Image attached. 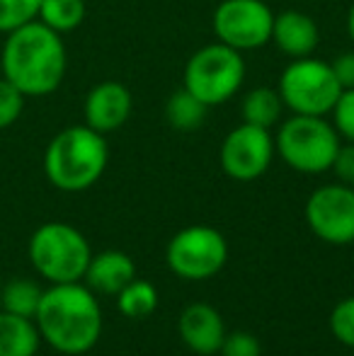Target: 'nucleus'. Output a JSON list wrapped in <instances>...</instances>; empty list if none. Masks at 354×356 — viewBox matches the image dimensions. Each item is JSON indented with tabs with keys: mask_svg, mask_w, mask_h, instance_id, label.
I'll return each mask as SVG.
<instances>
[{
	"mask_svg": "<svg viewBox=\"0 0 354 356\" xmlns=\"http://www.w3.org/2000/svg\"><path fill=\"white\" fill-rule=\"evenodd\" d=\"M3 78L10 80L24 97H44L58 90L66 75V47L61 34L39 19L8 34L0 54Z\"/></svg>",
	"mask_w": 354,
	"mask_h": 356,
	"instance_id": "obj_1",
	"label": "nucleus"
},
{
	"mask_svg": "<svg viewBox=\"0 0 354 356\" xmlns=\"http://www.w3.org/2000/svg\"><path fill=\"white\" fill-rule=\"evenodd\" d=\"M34 323L49 347L68 356L90 352L102 337V308L95 291L81 282L44 291Z\"/></svg>",
	"mask_w": 354,
	"mask_h": 356,
	"instance_id": "obj_2",
	"label": "nucleus"
},
{
	"mask_svg": "<svg viewBox=\"0 0 354 356\" xmlns=\"http://www.w3.org/2000/svg\"><path fill=\"white\" fill-rule=\"evenodd\" d=\"M109 148L104 134L88 124L68 127L51 138L44 153L47 179L61 192H86L107 170Z\"/></svg>",
	"mask_w": 354,
	"mask_h": 356,
	"instance_id": "obj_3",
	"label": "nucleus"
},
{
	"mask_svg": "<svg viewBox=\"0 0 354 356\" xmlns=\"http://www.w3.org/2000/svg\"><path fill=\"white\" fill-rule=\"evenodd\" d=\"M90 259L86 235L68 223H44L29 240V262L51 284L83 282Z\"/></svg>",
	"mask_w": 354,
	"mask_h": 356,
	"instance_id": "obj_4",
	"label": "nucleus"
},
{
	"mask_svg": "<svg viewBox=\"0 0 354 356\" xmlns=\"http://www.w3.org/2000/svg\"><path fill=\"white\" fill-rule=\"evenodd\" d=\"M274 148L291 170L318 175L332 168V160L340 148V134L323 117L293 114L279 127Z\"/></svg>",
	"mask_w": 354,
	"mask_h": 356,
	"instance_id": "obj_5",
	"label": "nucleus"
},
{
	"mask_svg": "<svg viewBox=\"0 0 354 356\" xmlns=\"http://www.w3.org/2000/svg\"><path fill=\"white\" fill-rule=\"evenodd\" d=\"M246 78V61L241 51L216 42L192 54L184 66V88L207 107L231 99Z\"/></svg>",
	"mask_w": 354,
	"mask_h": 356,
	"instance_id": "obj_6",
	"label": "nucleus"
},
{
	"mask_svg": "<svg viewBox=\"0 0 354 356\" xmlns=\"http://www.w3.org/2000/svg\"><path fill=\"white\" fill-rule=\"evenodd\" d=\"M279 97L293 114L325 117L332 112L342 88L330 63L316 58H293L279 78Z\"/></svg>",
	"mask_w": 354,
	"mask_h": 356,
	"instance_id": "obj_7",
	"label": "nucleus"
},
{
	"mask_svg": "<svg viewBox=\"0 0 354 356\" xmlns=\"http://www.w3.org/2000/svg\"><path fill=\"white\" fill-rule=\"evenodd\" d=\"M166 259L175 277L187 282H204L216 277L226 267L228 243L221 230L211 225H189L172 235Z\"/></svg>",
	"mask_w": 354,
	"mask_h": 356,
	"instance_id": "obj_8",
	"label": "nucleus"
},
{
	"mask_svg": "<svg viewBox=\"0 0 354 356\" xmlns=\"http://www.w3.org/2000/svg\"><path fill=\"white\" fill-rule=\"evenodd\" d=\"M274 13L262 0H223L214 13V34L236 51H252L272 39Z\"/></svg>",
	"mask_w": 354,
	"mask_h": 356,
	"instance_id": "obj_9",
	"label": "nucleus"
},
{
	"mask_svg": "<svg viewBox=\"0 0 354 356\" xmlns=\"http://www.w3.org/2000/svg\"><path fill=\"white\" fill-rule=\"evenodd\" d=\"M306 223L328 245L354 243V187L342 182L318 187L306 202Z\"/></svg>",
	"mask_w": 354,
	"mask_h": 356,
	"instance_id": "obj_10",
	"label": "nucleus"
},
{
	"mask_svg": "<svg viewBox=\"0 0 354 356\" xmlns=\"http://www.w3.org/2000/svg\"><path fill=\"white\" fill-rule=\"evenodd\" d=\"M274 138L269 129L243 122L221 143V168L231 179L252 182L269 170L274 158Z\"/></svg>",
	"mask_w": 354,
	"mask_h": 356,
	"instance_id": "obj_11",
	"label": "nucleus"
},
{
	"mask_svg": "<svg viewBox=\"0 0 354 356\" xmlns=\"http://www.w3.org/2000/svg\"><path fill=\"white\" fill-rule=\"evenodd\" d=\"M131 107L134 99L129 88H124L117 80H104L88 92L83 114L90 129H95L97 134H109L129 122Z\"/></svg>",
	"mask_w": 354,
	"mask_h": 356,
	"instance_id": "obj_12",
	"label": "nucleus"
},
{
	"mask_svg": "<svg viewBox=\"0 0 354 356\" xmlns=\"http://www.w3.org/2000/svg\"><path fill=\"white\" fill-rule=\"evenodd\" d=\"M177 332L182 342L187 344V349H192L194 354L211 356L218 354L223 339H226V325H223L221 313L214 305L189 303L179 313Z\"/></svg>",
	"mask_w": 354,
	"mask_h": 356,
	"instance_id": "obj_13",
	"label": "nucleus"
},
{
	"mask_svg": "<svg viewBox=\"0 0 354 356\" xmlns=\"http://www.w3.org/2000/svg\"><path fill=\"white\" fill-rule=\"evenodd\" d=\"M318 24L313 22L311 15L298 13V10H287L282 15H274L272 24V39L279 47V51H284L291 58H306L316 51L318 47Z\"/></svg>",
	"mask_w": 354,
	"mask_h": 356,
	"instance_id": "obj_14",
	"label": "nucleus"
},
{
	"mask_svg": "<svg viewBox=\"0 0 354 356\" xmlns=\"http://www.w3.org/2000/svg\"><path fill=\"white\" fill-rule=\"evenodd\" d=\"M83 279L88 282V289L97 291V293L117 296L124 286L136 279V264L129 254L119 252V250H107V252L92 254Z\"/></svg>",
	"mask_w": 354,
	"mask_h": 356,
	"instance_id": "obj_15",
	"label": "nucleus"
},
{
	"mask_svg": "<svg viewBox=\"0 0 354 356\" xmlns=\"http://www.w3.org/2000/svg\"><path fill=\"white\" fill-rule=\"evenodd\" d=\"M42 334L32 318L3 310L0 313V356H34Z\"/></svg>",
	"mask_w": 354,
	"mask_h": 356,
	"instance_id": "obj_16",
	"label": "nucleus"
},
{
	"mask_svg": "<svg viewBox=\"0 0 354 356\" xmlns=\"http://www.w3.org/2000/svg\"><path fill=\"white\" fill-rule=\"evenodd\" d=\"M207 104L194 97L187 88L175 90L166 104V119L175 131H197L207 119Z\"/></svg>",
	"mask_w": 354,
	"mask_h": 356,
	"instance_id": "obj_17",
	"label": "nucleus"
},
{
	"mask_svg": "<svg viewBox=\"0 0 354 356\" xmlns=\"http://www.w3.org/2000/svg\"><path fill=\"white\" fill-rule=\"evenodd\" d=\"M282 97H279L277 90L272 88H255L243 97V119L246 124L252 127H262V129H272L274 124L282 117Z\"/></svg>",
	"mask_w": 354,
	"mask_h": 356,
	"instance_id": "obj_18",
	"label": "nucleus"
},
{
	"mask_svg": "<svg viewBox=\"0 0 354 356\" xmlns=\"http://www.w3.org/2000/svg\"><path fill=\"white\" fill-rule=\"evenodd\" d=\"M37 19L58 34L73 32L86 19V0H42Z\"/></svg>",
	"mask_w": 354,
	"mask_h": 356,
	"instance_id": "obj_19",
	"label": "nucleus"
},
{
	"mask_svg": "<svg viewBox=\"0 0 354 356\" xmlns=\"http://www.w3.org/2000/svg\"><path fill=\"white\" fill-rule=\"evenodd\" d=\"M117 308L131 320L148 318L158 308V289L146 279H134L117 293Z\"/></svg>",
	"mask_w": 354,
	"mask_h": 356,
	"instance_id": "obj_20",
	"label": "nucleus"
},
{
	"mask_svg": "<svg viewBox=\"0 0 354 356\" xmlns=\"http://www.w3.org/2000/svg\"><path fill=\"white\" fill-rule=\"evenodd\" d=\"M42 296L44 289H39L37 282H32V279H13L3 289L0 300H3V310L34 320L39 303H42Z\"/></svg>",
	"mask_w": 354,
	"mask_h": 356,
	"instance_id": "obj_21",
	"label": "nucleus"
},
{
	"mask_svg": "<svg viewBox=\"0 0 354 356\" xmlns=\"http://www.w3.org/2000/svg\"><path fill=\"white\" fill-rule=\"evenodd\" d=\"M42 0H0V32L10 34L34 22Z\"/></svg>",
	"mask_w": 354,
	"mask_h": 356,
	"instance_id": "obj_22",
	"label": "nucleus"
},
{
	"mask_svg": "<svg viewBox=\"0 0 354 356\" xmlns=\"http://www.w3.org/2000/svg\"><path fill=\"white\" fill-rule=\"evenodd\" d=\"M330 332L340 344L354 349V296H347L332 308L330 313Z\"/></svg>",
	"mask_w": 354,
	"mask_h": 356,
	"instance_id": "obj_23",
	"label": "nucleus"
},
{
	"mask_svg": "<svg viewBox=\"0 0 354 356\" xmlns=\"http://www.w3.org/2000/svg\"><path fill=\"white\" fill-rule=\"evenodd\" d=\"M24 109V95L10 80L0 78V129L13 127Z\"/></svg>",
	"mask_w": 354,
	"mask_h": 356,
	"instance_id": "obj_24",
	"label": "nucleus"
},
{
	"mask_svg": "<svg viewBox=\"0 0 354 356\" xmlns=\"http://www.w3.org/2000/svg\"><path fill=\"white\" fill-rule=\"evenodd\" d=\"M332 127L345 141L354 143V90H342L332 107Z\"/></svg>",
	"mask_w": 354,
	"mask_h": 356,
	"instance_id": "obj_25",
	"label": "nucleus"
},
{
	"mask_svg": "<svg viewBox=\"0 0 354 356\" xmlns=\"http://www.w3.org/2000/svg\"><path fill=\"white\" fill-rule=\"evenodd\" d=\"M218 354L221 356H260L262 347H260V339L252 332H231V334H226Z\"/></svg>",
	"mask_w": 354,
	"mask_h": 356,
	"instance_id": "obj_26",
	"label": "nucleus"
},
{
	"mask_svg": "<svg viewBox=\"0 0 354 356\" xmlns=\"http://www.w3.org/2000/svg\"><path fill=\"white\" fill-rule=\"evenodd\" d=\"M330 170L337 175V179H340L342 184L354 187V143H350V141H347V145L340 143Z\"/></svg>",
	"mask_w": 354,
	"mask_h": 356,
	"instance_id": "obj_27",
	"label": "nucleus"
},
{
	"mask_svg": "<svg viewBox=\"0 0 354 356\" xmlns=\"http://www.w3.org/2000/svg\"><path fill=\"white\" fill-rule=\"evenodd\" d=\"M342 90H354V51H345L330 63Z\"/></svg>",
	"mask_w": 354,
	"mask_h": 356,
	"instance_id": "obj_28",
	"label": "nucleus"
},
{
	"mask_svg": "<svg viewBox=\"0 0 354 356\" xmlns=\"http://www.w3.org/2000/svg\"><path fill=\"white\" fill-rule=\"evenodd\" d=\"M347 32H350V39L354 42V5L350 8V15H347Z\"/></svg>",
	"mask_w": 354,
	"mask_h": 356,
	"instance_id": "obj_29",
	"label": "nucleus"
}]
</instances>
